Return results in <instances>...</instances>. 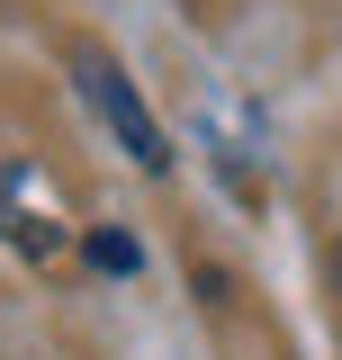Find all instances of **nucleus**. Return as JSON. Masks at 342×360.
I'll return each mask as SVG.
<instances>
[{"instance_id": "obj_1", "label": "nucleus", "mask_w": 342, "mask_h": 360, "mask_svg": "<svg viewBox=\"0 0 342 360\" xmlns=\"http://www.w3.org/2000/svg\"><path fill=\"white\" fill-rule=\"evenodd\" d=\"M72 72H82V99L99 108V127H108V135L135 153V172H171V144H163V127L144 117V99H135V82H127V72H118L108 54H90V45L72 54Z\"/></svg>"}, {"instance_id": "obj_2", "label": "nucleus", "mask_w": 342, "mask_h": 360, "mask_svg": "<svg viewBox=\"0 0 342 360\" xmlns=\"http://www.w3.org/2000/svg\"><path fill=\"white\" fill-rule=\"evenodd\" d=\"M90 262L99 270H135L144 252H135V234H108V225H99V234H90Z\"/></svg>"}]
</instances>
